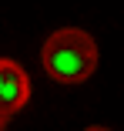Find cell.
I'll return each instance as SVG.
<instances>
[{
	"label": "cell",
	"mask_w": 124,
	"mask_h": 131,
	"mask_svg": "<svg viewBox=\"0 0 124 131\" xmlns=\"http://www.w3.org/2000/svg\"><path fill=\"white\" fill-rule=\"evenodd\" d=\"M84 131H111V128H101V124H94V128H84Z\"/></svg>",
	"instance_id": "3"
},
{
	"label": "cell",
	"mask_w": 124,
	"mask_h": 131,
	"mask_svg": "<svg viewBox=\"0 0 124 131\" xmlns=\"http://www.w3.org/2000/svg\"><path fill=\"white\" fill-rule=\"evenodd\" d=\"M30 97V81L23 74L20 64L14 61H0V128L10 114H17Z\"/></svg>",
	"instance_id": "2"
},
{
	"label": "cell",
	"mask_w": 124,
	"mask_h": 131,
	"mask_svg": "<svg viewBox=\"0 0 124 131\" xmlns=\"http://www.w3.org/2000/svg\"><path fill=\"white\" fill-rule=\"evenodd\" d=\"M44 71L60 84H81L97 71V44L87 30L64 27L44 44Z\"/></svg>",
	"instance_id": "1"
}]
</instances>
